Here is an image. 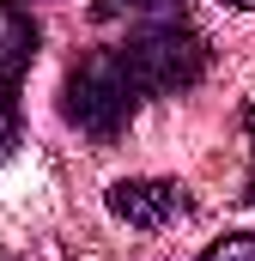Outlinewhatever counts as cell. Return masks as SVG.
<instances>
[{
    "instance_id": "obj_1",
    "label": "cell",
    "mask_w": 255,
    "mask_h": 261,
    "mask_svg": "<svg viewBox=\"0 0 255 261\" xmlns=\"http://www.w3.org/2000/svg\"><path fill=\"white\" fill-rule=\"evenodd\" d=\"M116 61L128 67L140 97H176V91H194L207 79L213 49L183 12H164V18H140L128 31L116 43Z\"/></svg>"
},
{
    "instance_id": "obj_2",
    "label": "cell",
    "mask_w": 255,
    "mask_h": 261,
    "mask_svg": "<svg viewBox=\"0 0 255 261\" xmlns=\"http://www.w3.org/2000/svg\"><path fill=\"white\" fill-rule=\"evenodd\" d=\"M140 103L146 97L134 91V79L116 61V49H97V55L73 61V73H67V85H61V116L79 134H91V140L128 134V122L140 116Z\"/></svg>"
},
{
    "instance_id": "obj_3",
    "label": "cell",
    "mask_w": 255,
    "mask_h": 261,
    "mask_svg": "<svg viewBox=\"0 0 255 261\" xmlns=\"http://www.w3.org/2000/svg\"><path fill=\"white\" fill-rule=\"evenodd\" d=\"M37 18L18 0H0V164L18 146V79L37 61Z\"/></svg>"
},
{
    "instance_id": "obj_4",
    "label": "cell",
    "mask_w": 255,
    "mask_h": 261,
    "mask_svg": "<svg viewBox=\"0 0 255 261\" xmlns=\"http://www.w3.org/2000/svg\"><path fill=\"white\" fill-rule=\"evenodd\" d=\"M110 213L134 231H170V225L194 219V195L170 176H128L110 189Z\"/></svg>"
},
{
    "instance_id": "obj_5",
    "label": "cell",
    "mask_w": 255,
    "mask_h": 261,
    "mask_svg": "<svg viewBox=\"0 0 255 261\" xmlns=\"http://www.w3.org/2000/svg\"><path fill=\"white\" fill-rule=\"evenodd\" d=\"M116 12H134V18H164V12H183V0H97L91 18H116Z\"/></svg>"
},
{
    "instance_id": "obj_6",
    "label": "cell",
    "mask_w": 255,
    "mask_h": 261,
    "mask_svg": "<svg viewBox=\"0 0 255 261\" xmlns=\"http://www.w3.org/2000/svg\"><path fill=\"white\" fill-rule=\"evenodd\" d=\"M200 261H255V231H237V237H219Z\"/></svg>"
},
{
    "instance_id": "obj_7",
    "label": "cell",
    "mask_w": 255,
    "mask_h": 261,
    "mask_svg": "<svg viewBox=\"0 0 255 261\" xmlns=\"http://www.w3.org/2000/svg\"><path fill=\"white\" fill-rule=\"evenodd\" d=\"M243 134H249V182H243V200L255 206V110H243Z\"/></svg>"
},
{
    "instance_id": "obj_8",
    "label": "cell",
    "mask_w": 255,
    "mask_h": 261,
    "mask_svg": "<svg viewBox=\"0 0 255 261\" xmlns=\"http://www.w3.org/2000/svg\"><path fill=\"white\" fill-rule=\"evenodd\" d=\"M225 6H255V0H225Z\"/></svg>"
}]
</instances>
